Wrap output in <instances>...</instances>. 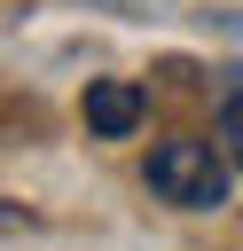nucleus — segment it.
<instances>
[{
  "mask_svg": "<svg viewBox=\"0 0 243 251\" xmlns=\"http://www.w3.org/2000/svg\"><path fill=\"white\" fill-rule=\"evenodd\" d=\"M149 188L180 212H212V204H227V157L196 133H172L149 149Z\"/></svg>",
  "mask_w": 243,
  "mask_h": 251,
  "instance_id": "1",
  "label": "nucleus"
},
{
  "mask_svg": "<svg viewBox=\"0 0 243 251\" xmlns=\"http://www.w3.org/2000/svg\"><path fill=\"white\" fill-rule=\"evenodd\" d=\"M78 110H86V133H102V141H125V133L149 118V94H141L133 78H94Z\"/></svg>",
  "mask_w": 243,
  "mask_h": 251,
  "instance_id": "2",
  "label": "nucleus"
},
{
  "mask_svg": "<svg viewBox=\"0 0 243 251\" xmlns=\"http://www.w3.org/2000/svg\"><path fill=\"white\" fill-rule=\"evenodd\" d=\"M219 157H227V165H243V86L219 102Z\"/></svg>",
  "mask_w": 243,
  "mask_h": 251,
  "instance_id": "3",
  "label": "nucleus"
}]
</instances>
